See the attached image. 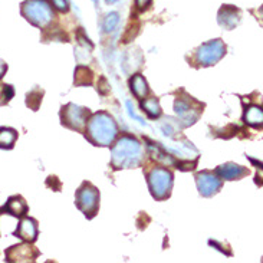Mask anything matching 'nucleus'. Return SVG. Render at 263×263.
<instances>
[{
    "instance_id": "f257e3e1",
    "label": "nucleus",
    "mask_w": 263,
    "mask_h": 263,
    "mask_svg": "<svg viewBox=\"0 0 263 263\" xmlns=\"http://www.w3.org/2000/svg\"><path fill=\"white\" fill-rule=\"evenodd\" d=\"M144 161V149L138 138L131 134H121L111 145V167L114 170L137 168Z\"/></svg>"
},
{
    "instance_id": "f03ea898",
    "label": "nucleus",
    "mask_w": 263,
    "mask_h": 263,
    "mask_svg": "<svg viewBox=\"0 0 263 263\" xmlns=\"http://www.w3.org/2000/svg\"><path fill=\"white\" fill-rule=\"evenodd\" d=\"M82 134L93 147H111L120 134V128L108 111H98L91 114Z\"/></svg>"
},
{
    "instance_id": "7ed1b4c3",
    "label": "nucleus",
    "mask_w": 263,
    "mask_h": 263,
    "mask_svg": "<svg viewBox=\"0 0 263 263\" xmlns=\"http://www.w3.org/2000/svg\"><path fill=\"white\" fill-rule=\"evenodd\" d=\"M145 180L149 194L156 201H165L171 197L174 174L167 165H154L145 171Z\"/></svg>"
},
{
    "instance_id": "20e7f679",
    "label": "nucleus",
    "mask_w": 263,
    "mask_h": 263,
    "mask_svg": "<svg viewBox=\"0 0 263 263\" xmlns=\"http://www.w3.org/2000/svg\"><path fill=\"white\" fill-rule=\"evenodd\" d=\"M21 13L32 26L41 30L49 28L55 19L50 0H25L21 5Z\"/></svg>"
},
{
    "instance_id": "39448f33",
    "label": "nucleus",
    "mask_w": 263,
    "mask_h": 263,
    "mask_svg": "<svg viewBox=\"0 0 263 263\" xmlns=\"http://www.w3.org/2000/svg\"><path fill=\"white\" fill-rule=\"evenodd\" d=\"M206 104L201 101L196 100L194 97L189 95L184 89H180L176 92V100H174V112L177 114L181 122V127H192L204 111Z\"/></svg>"
},
{
    "instance_id": "423d86ee",
    "label": "nucleus",
    "mask_w": 263,
    "mask_h": 263,
    "mask_svg": "<svg viewBox=\"0 0 263 263\" xmlns=\"http://www.w3.org/2000/svg\"><path fill=\"white\" fill-rule=\"evenodd\" d=\"M100 190L91 181H84L75 192V206L88 220H92L100 212Z\"/></svg>"
},
{
    "instance_id": "0eeeda50",
    "label": "nucleus",
    "mask_w": 263,
    "mask_h": 263,
    "mask_svg": "<svg viewBox=\"0 0 263 263\" xmlns=\"http://www.w3.org/2000/svg\"><path fill=\"white\" fill-rule=\"evenodd\" d=\"M228 53V46L220 37L212 39L201 43L194 52V61L197 62V68H209L219 64Z\"/></svg>"
},
{
    "instance_id": "6e6552de",
    "label": "nucleus",
    "mask_w": 263,
    "mask_h": 263,
    "mask_svg": "<svg viewBox=\"0 0 263 263\" xmlns=\"http://www.w3.org/2000/svg\"><path fill=\"white\" fill-rule=\"evenodd\" d=\"M91 109L86 107H81L73 102H68L61 107L59 111V120L61 125L65 128L77 131V133H84L85 125L89 117H91Z\"/></svg>"
},
{
    "instance_id": "1a4fd4ad",
    "label": "nucleus",
    "mask_w": 263,
    "mask_h": 263,
    "mask_svg": "<svg viewBox=\"0 0 263 263\" xmlns=\"http://www.w3.org/2000/svg\"><path fill=\"white\" fill-rule=\"evenodd\" d=\"M194 180H196L199 194L206 199H210L217 193H220V190L223 189V183H224L214 171L210 170L197 171L194 174Z\"/></svg>"
},
{
    "instance_id": "9d476101",
    "label": "nucleus",
    "mask_w": 263,
    "mask_h": 263,
    "mask_svg": "<svg viewBox=\"0 0 263 263\" xmlns=\"http://www.w3.org/2000/svg\"><path fill=\"white\" fill-rule=\"evenodd\" d=\"M39 256L41 250L29 242L13 245L5 252V260L7 263H35Z\"/></svg>"
},
{
    "instance_id": "9b49d317",
    "label": "nucleus",
    "mask_w": 263,
    "mask_h": 263,
    "mask_svg": "<svg viewBox=\"0 0 263 263\" xmlns=\"http://www.w3.org/2000/svg\"><path fill=\"white\" fill-rule=\"evenodd\" d=\"M13 236L19 237L23 242L35 243L37 240V236H39V223L33 217L23 216V217H21V221L13 232Z\"/></svg>"
},
{
    "instance_id": "f8f14e48",
    "label": "nucleus",
    "mask_w": 263,
    "mask_h": 263,
    "mask_svg": "<svg viewBox=\"0 0 263 263\" xmlns=\"http://www.w3.org/2000/svg\"><path fill=\"white\" fill-rule=\"evenodd\" d=\"M242 21V12L233 5H223L217 12V23L226 30H233Z\"/></svg>"
},
{
    "instance_id": "ddd939ff",
    "label": "nucleus",
    "mask_w": 263,
    "mask_h": 263,
    "mask_svg": "<svg viewBox=\"0 0 263 263\" xmlns=\"http://www.w3.org/2000/svg\"><path fill=\"white\" fill-rule=\"evenodd\" d=\"M214 173L219 176V177L223 180V181H235V180H242L246 176H249L250 170L248 167H243L240 164L232 163H224L214 168Z\"/></svg>"
},
{
    "instance_id": "4468645a",
    "label": "nucleus",
    "mask_w": 263,
    "mask_h": 263,
    "mask_svg": "<svg viewBox=\"0 0 263 263\" xmlns=\"http://www.w3.org/2000/svg\"><path fill=\"white\" fill-rule=\"evenodd\" d=\"M29 212V206L26 200L22 197L21 194L10 196L6 200V203L0 207V214H9L13 216L16 219H21L23 216H26Z\"/></svg>"
},
{
    "instance_id": "2eb2a0df",
    "label": "nucleus",
    "mask_w": 263,
    "mask_h": 263,
    "mask_svg": "<svg viewBox=\"0 0 263 263\" xmlns=\"http://www.w3.org/2000/svg\"><path fill=\"white\" fill-rule=\"evenodd\" d=\"M243 117L242 120L246 125L255 129H262L263 127V109L259 104H243Z\"/></svg>"
},
{
    "instance_id": "dca6fc26",
    "label": "nucleus",
    "mask_w": 263,
    "mask_h": 263,
    "mask_svg": "<svg viewBox=\"0 0 263 263\" xmlns=\"http://www.w3.org/2000/svg\"><path fill=\"white\" fill-rule=\"evenodd\" d=\"M128 85L129 91L133 92V95H134L138 101L147 98V95L149 93L148 82H147V79L144 78L142 73H134V75L129 78Z\"/></svg>"
},
{
    "instance_id": "f3484780",
    "label": "nucleus",
    "mask_w": 263,
    "mask_h": 263,
    "mask_svg": "<svg viewBox=\"0 0 263 263\" xmlns=\"http://www.w3.org/2000/svg\"><path fill=\"white\" fill-rule=\"evenodd\" d=\"M93 85V72L86 65H77L73 71V86H92Z\"/></svg>"
},
{
    "instance_id": "a211bd4d",
    "label": "nucleus",
    "mask_w": 263,
    "mask_h": 263,
    "mask_svg": "<svg viewBox=\"0 0 263 263\" xmlns=\"http://www.w3.org/2000/svg\"><path fill=\"white\" fill-rule=\"evenodd\" d=\"M140 108L149 120H158L163 115V109L160 105V100L157 97H149L140 101Z\"/></svg>"
},
{
    "instance_id": "6ab92c4d",
    "label": "nucleus",
    "mask_w": 263,
    "mask_h": 263,
    "mask_svg": "<svg viewBox=\"0 0 263 263\" xmlns=\"http://www.w3.org/2000/svg\"><path fill=\"white\" fill-rule=\"evenodd\" d=\"M17 131L10 127H0V148L12 149L17 141Z\"/></svg>"
},
{
    "instance_id": "aec40b11",
    "label": "nucleus",
    "mask_w": 263,
    "mask_h": 263,
    "mask_svg": "<svg viewBox=\"0 0 263 263\" xmlns=\"http://www.w3.org/2000/svg\"><path fill=\"white\" fill-rule=\"evenodd\" d=\"M43 95H45V89H42L41 86H35L33 89H30L26 93V100H25L26 107L32 111H37L41 108V104H42Z\"/></svg>"
},
{
    "instance_id": "412c9836",
    "label": "nucleus",
    "mask_w": 263,
    "mask_h": 263,
    "mask_svg": "<svg viewBox=\"0 0 263 263\" xmlns=\"http://www.w3.org/2000/svg\"><path fill=\"white\" fill-rule=\"evenodd\" d=\"M43 42H49V41H55V42H69V36L65 33L62 29H52V32L43 30L42 35Z\"/></svg>"
},
{
    "instance_id": "4be33fe9",
    "label": "nucleus",
    "mask_w": 263,
    "mask_h": 263,
    "mask_svg": "<svg viewBox=\"0 0 263 263\" xmlns=\"http://www.w3.org/2000/svg\"><path fill=\"white\" fill-rule=\"evenodd\" d=\"M14 97V88L10 84L6 82H0V107L7 105Z\"/></svg>"
},
{
    "instance_id": "5701e85b",
    "label": "nucleus",
    "mask_w": 263,
    "mask_h": 263,
    "mask_svg": "<svg viewBox=\"0 0 263 263\" xmlns=\"http://www.w3.org/2000/svg\"><path fill=\"white\" fill-rule=\"evenodd\" d=\"M118 23H120V13L118 12H111V13H108L105 16V19L102 22V29H104L105 33H109V32L115 30Z\"/></svg>"
},
{
    "instance_id": "b1692460",
    "label": "nucleus",
    "mask_w": 263,
    "mask_h": 263,
    "mask_svg": "<svg viewBox=\"0 0 263 263\" xmlns=\"http://www.w3.org/2000/svg\"><path fill=\"white\" fill-rule=\"evenodd\" d=\"M209 246H212L213 249L219 250V252L223 253L224 256H229V257L233 256V252H232V248H230V245H229V243H223V242H219V240H213V239H210V240H209Z\"/></svg>"
},
{
    "instance_id": "393cba45",
    "label": "nucleus",
    "mask_w": 263,
    "mask_h": 263,
    "mask_svg": "<svg viewBox=\"0 0 263 263\" xmlns=\"http://www.w3.org/2000/svg\"><path fill=\"white\" fill-rule=\"evenodd\" d=\"M77 41L81 46H84V48H88V50H93V43L89 41V37L85 35V32H84V29L78 28V32H77Z\"/></svg>"
},
{
    "instance_id": "a878e982",
    "label": "nucleus",
    "mask_w": 263,
    "mask_h": 263,
    "mask_svg": "<svg viewBox=\"0 0 263 263\" xmlns=\"http://www.w3.org/2000/svg\"><path fill=\"white\" fill-rule=\"evenodd\" d=\"M237 125H235V124H228L224 128L220 129V133H223V134H219L217 137L219 138H224V140H229V138H233L235 135H237Z\"/></svg>"
},
{
    "instance_id": "bb28decb",
    "label": "nucleus",
    "mask_w": 263,
    "mask_h": 263,
    "mask_svg": "<svg viewBox=\"0 0 263 263\" xmlns=\"http://www.w3.org/2000/svg\"><path fill=\"white\" fill-rule=\"evenodd\" d=\"M50 3H52V7L55 10H58V12H61V13L69 12V3H68V0H50Z\"/></svg>"
},
{
    "instance_id": "cd10ccee",
    "label": "nucleus",
    "mask_w": 263,
    "mask_h": 263,
    "mask_svg": "<svg viewBox=\"0 0 263 263\" xmlns=\"http://www.w3.org/2000/svg\"><path fill=\"white\" fill-rule=\"evenodd\" d=\"M46 187L52 189L53 192H61L62 183H61V180L57 176H49V177L46 178Z\"/></svg>"
},
{
    "instance_id": "c85d7f7f",
    "label": "nucleus",
    "mask_w": 263,
    "mask_h": 263,
    "mask_svg": "<svg viewBox=\"0 0 263 263\" xmlns=\"http://www.w3.org/2000/svg\"><path fill=\"white\" fill-rule=\"evenodd\" d=\"M97 91L100 95L105 97L109 93V86H108V81L105 77H101L100 81H98V86H97Z\"/></svg>"
},
{
    "instance_id": "c756f323",
    "label": "nucleus",
    "mask_w": 263,
    "mask_h": 263,
    "mask_svg": "<svg viewBox=\"0 0 263 263\" xmlns=\"http://www.w3.org/2000/svg\"><path fill=\"white\" fill-rule=\"evenodd\" d=\"M151 2L153 0H135V7L140 10V12H144V10H147L151 5Z\"/></svg>"
},
{
    "instance_id": "7c9ffc66",
    "label": "nucleus",
    "mask_w": 263,
    "mask_h": 263,
    "mask_svg": "<svg viewBox=\"0 0 263 263\" xmlns=\"http://www.w3.org/2000/svg\"><path fill=\"white\" fill-rule=\"evenodd\" d=\"M7 69H9V66H7V64L3 61V59H0V79L3 78L5 75H6Z\"/></svg>"
},
{
    "instance_id": "2f4dec72",
    "label": "nucleus",
    "mask_w": 263,
    "mask_h": 263,
    "mask_svg": "<svg viewBox=\"0 0 263 263\" xmlns=\"http://www.w3.org/2000/svg\"><path fill=\"white\" fill-rule=\"evenodd\" d=\"M117 2H118V0H105V3H107V5H114V3H117Z\"/></svg>"
}]
</instances>
